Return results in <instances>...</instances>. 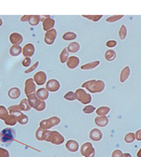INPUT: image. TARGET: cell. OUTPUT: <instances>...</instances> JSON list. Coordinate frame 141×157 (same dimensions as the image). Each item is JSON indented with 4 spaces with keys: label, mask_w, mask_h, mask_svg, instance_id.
<instances>
[{
    "label": "cell",
    "mask_w": 141,
    "mask_h": 157,
    "mask_svg": "<svg viewBox=\"0 0 141 157\" xmlns=\"http://www.w3.org/2000/svg\"><path fill=\"white\" fill-rule=\"evenodd\" d=\"M106 84L101 80H90L82 83V88L93 93H98L105 90Z\"/></svg>",
    "instance_id": "obj_1"
},
{
    "label": "cell",
    "mask_w": 141,
    "mask_h": 157,
    "mask_svg": "<svg viewBox=\"0 0 141 157\" xmlns=\"http://www.w3.org/2000/svg\"><path fill=\"white\" fill-rule=\"evenodd\" d=\"M76 98L77 100H79L81 103L84 104V105H88L92 102V96L90 93H88L83 88H79L77 89L76 92Z\"/></svg>",
    "instance_id": "obj_2"
},
{
    "label": "cell",
    "mask_w": 141,
    "mask_h": 157,
    "mask_svg": "<svg viewBox=\"0 0 141 157\" xmlns=\"http://www.w3.org/2000/svg\"><path fill=\"white\" fill-rule=\"evenodd\" d=\"M47 141H50L52 144H56V145H60L62 143H64L65 138L63 137L59 132L56 131H52V132H49L48 136L46 138Z\"/></svg>",
    "instance_id": "obj_3"
},
{
    "label": "cell",
    "mask_w": 141,
    "mask_h": 157,
    "mask_svg": "<svg viewBox=\"0 0 141 157\" xmlns=\"http://www.w3.org/2000/svg\"><path fill=\"white\" fill-rule=\"evenodd\" d=\"M81 153L84 157H95V148H93V146L90 142H85L81 146Z\"/></svg>",
    "instance_id": "obj_4"
},
{
    "label": "cell",
    "mask_w": 141,
    "mask_h": 157,
    "mask_svg": "<svg viewBox=\"0 0 141 157\" xmlns=\"http://www.w3.org/2000/svg\"><path fill=\"white\" fill-rule=\"evenodd\" d=\"M14 138H15V131L12 128H6L0 134V138H1L3 142L13 141Z\"/></svg>",
    "instance_id": "obj_5"
},
{
    "label": "cell",
    "mask_w": 141,
    "mask_h": 157,
    "mask_svg": "<svg viewBox=\"0 0 141 157\" xmlns=\"http://www.w3.org/2000/svg\"><path fill=\"white\" fill-rule=\"evenodd\" d=\"M35 91H36V82L34 81V78H27V80L25 81V95L28 96L30 95H32V93H35Z\"/></svg>",
    "instance_id": "obj_6"
},
{
    "label": "cell",
    "mask_w": 141,
    "mask_h": 157,
    "mask_svg": "<svg viewBox=\"0 0 141 157\" xmlns=\"http://www.w3.org/2000/svg\"><path fill=\"white\" fill-rule=\"evenodd\" d=\"M56 37H57V31H56V29L49 30V31H47L46 34H45L44 41H45L46 44L51 45V44L54 43V41H55Z\"/></svg>",
    "instance_id": "obj_7"
},
{
    "label": "cell",
    "mask_w": 141,
    "mask_h": 157,
    "mask_svg": "<svg viewBox=\"0 0 141 157\" xmlns=\"http://www.w3.org/2000/svg\"><path fill=\"white\" fill-rule=\"evenodd\" d=\"M60 87V82L55 78H51V80H49L46 82V89L49 92H57L59 91Z\"/></svg>",
    "instance_id": "obj_8"
},
{
    "label": "cell",
    "mask_w": 141,
    "mask_h": 157,
    "mask_svg": "<svg viewBox=\"0 0 141 157\" xmlns=\"http://www.w3.org/2000/svg\"><path fill=\"white\" fill-rule=\"evenodd\" d=\"M34 81L37 85H43L47 81V74L44 71H38L34 76Z\"/></svg>",
    "instance_id": "obj_9"
},
{
    "label": "cell",
    "mask_w": 141,
    "mask_h": 157,
    "mask_svg": "<svg viewBox=\"0 0 141 157\" xmlns=\"http://www.w3.org/2000/svg\"><path fill=\"white\" fill-rule=\"evenodd\" d=\"M35 52H36L35 46L32 43H28L22 48V54L25 57L30 58L31 56H33L35 54Z\"/></svg>",
    "instance_id": "obj_10"
},
{
    "label": "cell",
    "mask_w": 141,
    "mask_h": 157,
    "mask_svg": "<svg viewBox=\"0 0 141 157\" xmlns=\"http://www.w3.org/2000/svg\"><path fill=\"white\" fill-rule=\"evenodd\" d=\"M42 25H43V29L46 31H49V30H51L53 29V26L55 25V21H54L52 18H51L50 16H45V18L43 19L42 21Z\"/></svg>",
    "instance_id": "obj_11"
},
{
    "label": "cell",
    "mask_w": 141,
    "mask_h": 157,
    "mask_svg": "<svg viewBox=\"0 0 141 157\" xmlns=\"http://www.w3.org/2000/svg\"><path fill=\"white\" fill-rule=\"evenodd\" d=\"M79 64H80V58L77 56H70L66 61L67 67L70 69H75L76 67H78Z\"/></svg>",
    "instance_id": "obj_12"
},
{
    "label": "cell",
    "mask_w": 141,
    "mask_h": 157,
    "mask_svg": "<svg viewBox=\"0 0 141 157\" xmlns=\"http://www.w3.org/2000/svg\"><path fill=\"white\" fill-rule=\"evenodd\" d=\"M10 41L13 45H20L23 41V37L21 34L19 33H12L10 36Z\"/></svg>",
    "instance_id": "obj_13"
},
{
    "label": "cell",
    "mask_w": 141,
    "mask_h": 157,
    "mask_svg": "<svg viewBox=\"0 0 141 157\" xmlns=\"http://www.w3.org/2000/svg\"><path fill=\"white\" fill-rule=\"evenodd\" d=\"M90 138L93 141H100L103 138V133L99 129H93L90 132Z\"/></svg>",
    "instance_id": "obj_14"
},
{
    "label": "cell",
    "mask_w": 141,
    "mask_h": 157,
    "mask_svg": "<svg viewBox=\"0 0 141 157\" xmlns=\"http://www.w3.org/2000/svg\"><path fill=\"white\" fill-rule=\"evenodd\" d=\"M108 118L107 116H97L95 119V123L99 127H105L108 124Z\"/></svg>",
    "instance_id": "obj_15"
},
{
    "label": "cell",
    "mask_w": 141,
    "mask_h": 157,
    "mask_svg": "<svg viewBox=\"0 0 141 157\" xmlns=\"http://www.w3.org/2000/svg\"><path fill=\"white\" fill-rule=\"evenodd\" d=\"M66 147L69 152L76 153L78 150H79V143H78L76 140L69 139L66 144Z\"/></svg>",
    "instance_id": "obj_16"
},
{
    "label": "cell",
    "mask_w": 141,
    "mask_h": 157,
    "mask_svg": "<svg viewBox=\"0 0 141 157\" xmlns=\"http://www.w3.org/2000/svg\"><path fill=\"white\" fill-rule=\"evenodd\" d=\"M37 96L40 100L45 101L46 99L49 98V91L47 90L46 88H40L37 91Z\"/></svg>",
    "instance_id": "obj_17"
},
{
    "label": "cell",
    "mask_w": 141,
    "mask_h": 157,
    "mask_svg": "<svg viewBox=\"0 0 141 157\" xmlns=\"http://www.w3.org/2000/svg\"><path fill=\"white\" fill-rule=\"evenodd\" d=\"M130 73H131V69L129 67H125L122 68V72H121V75H120V81L122 83H123L124 81H126L128 80V78L130 76Z\"/></svg>",
    "instance_id": "obj_18"
},
{
    "label": "cell",
    "mask_w": 141,
    "mask_h": 157,
    "mask_svg": "<svg viewBox=\"0 0 141 157\" xmlns=\"http://www.w3.org/2000/svg\"><path fill=\"white\" fill-rule=\"evenodd\" d=\"M7 96L11 99H17L21 96V90L17 87H12L7 92Z\"/></svg>",
    "instance_id": "obj_19"
},
{
    "label": "cell",
    "mask_w": 141,
    "mask_h": 157,
    "mask_svg": "<svg viewBox=\"0 0 141 157\" xmlns=\"http://www.w3.org/2000/svg\"><path fill=\"white\" fill-rule=\"evenodd\" d=\"M22 52V48L20 45H13L10 49V54L13 57L19 56Z\"/></svg>",
    "instance_id": "obj_20"
},
{
    "label": "cell",
    "mask_w": 141,
    "mask_h": 157,
    "mask_svg": "<svg viewBox=\"0 0 141 157\" xmlns=\"http://www.w3.org/2000/svg\"><path fill=\"white\" fill-rule=\"evenodd\" d=\"M67 51H68V52H71V53H76V52H78L80 51V49H81V45H80V43L79 42H76V41H73V42H71L70 43L68 46H67Z\"/></svg>",
    "instance_id": "obj_21"
},
{
    "label": "cell",
    "mask_w": 141,
    "mask_h": 157,
    "mask_svg": "<svg viewBox=\"0 0 141 157\" xmlns=\"http://www.w3.org/2000/svg\"><path fill=\"white\" fill-rule=\"evenodd\" d=\"M99 65H100V61L95 60V61H93V62L87 63V64H85V65L81 66V68L82 70H90V69H93V68L97 67Z\"/></svg>",
    "instance_id": "obj_22"
},
{
    "label": "cell",
    "mask_w": 141,
    "mask_h": 157,
    "mask_svg": "<svg viewBox=\"0 0 141 157\" xmlns=\"http://www.w3.org/2000/svg\"><path fill=\"white\" fill-rule=\"evenodd\" d=\"M49 134V132H47L46 129H43V128H38L37 133H36V136H37V138L38 140H44L46 139L47 136H48Z\"/></svg>",
    "instance_id": "obj_23"
},
{
    "label": "cell",
    "mask_w": 141,
    "mask_h": 157,
    "mask_svg": "<svg viewBox=\"0 0 141 157\" xmlns=\"http://www.w3.org/2000/svg\"><path fill=\"white\" fill-rule=\"evenodd\" d=\"M116 56H117V53H116V52L113 51V50H107V51L105 52V58H106V60L108 61V62L114 61V59L116 58Z\"/></svg>",
    "instance_id": "obj_24"
},
{
    "label": "cell",
    "mask_w": 141,
    "mask_h": 157,
    "mask_svg": "<svg viewBox=\"0 0 141 157\" xmlns=\"http://www.w3.org/2000/svg\"><path fill=\"white\" fill-rule=\"evenodd\" d=\"M109 111H110V108L107 106H102L96 109V113L98 116H106Z\"/></svg>",
    "instance_id": "obj_25"
},
{
    "label": "cell",
    "mask_w": 141,
    "mask_h": 157,
    "mask_svg": "<svg viewBox=\"0 0 141 157\" xmlns=\"http://www.w3.org/2000/svg\"><path fill=\"white\" fill-rule=\"evenodd\" d=\"M52 126H54V124L51 121V119H46V120H43L42 122H40V127L43 128V129H49V128H51Z\"/></svg>",
    "instance_id": "obj_26"
},
{
    "label": "cell",
    "mask_w": 141,
    "mask_h": 157,
    "mask_svg": "<svg viewBox=\"0 0 141 157\" xmlns=\"http://www.w3.org/2000/svg\"><path fill=\"white\" fill-rule=\"evenodd\" d=\"M40 21H41V17L40 16H38V15H31L28 22L32 26H36V25H38V23H40Z\"/></svg>",
    "instance_id": "obj_27"
},
{
    "label": "cell",
    "mask_w": 141,
    "mask_h": 157,
    "mask_svg": "<svg viewBox=\"0 0 141 157\" xmlns=\"http://www.w3.org/2000/svg\"><path fill=\"white\" fill-rule=\"evenodd\" d=\"M68 55H69V52H68V51H67L66 48L64 49V50L61 52V53H60V62L62 63V64H64V63H66L67 59L69 58Z\"/></svg>",
    "instance_id": "obj_28"
},
{
    "label": "cell",
    "mask_w": 141,
    "mask_h": 157,
    "mask_svg": "<svg viewBox=\"0 0 141 157\" xmlns=\"http://www.w3.org/2000/svg\"><path fill=\"white\" fill-rule=\"evenodd\" d=\"M77 38V35H76V33H74V32H71V31H69V32H66V33H65L64 35H63V39L64 40H74V39H76Z\"/></svg>",
    "instance_id": "obj_29"
},
{
    "label": "cell",
    "mask_w": 141,
    "mask_h": 157,
    "mask_svg": "<svg viewBox=\"0 0 141 157\" xmlns=\"http://www.w3.org/2000/svg\"><path fill=\"white\" fill-rule=\"evenodd\" d=\"M16 123H17V117L15 115H9L5 120V123L7 125H11V126H13Z\"/></svg>",
    "instance_id": "obj_30"
},
{
    "label": "cell",
    "mask_w": 141,
    "mask_h": 157,
    "mask_svg": "<svg viewBox=\"0 0 141 157\" xmlns=\"http://www.w3.org/2000/svg\"><path fill=\"white\" fill-rule=\"evenodd\" d=\"M19 106H20L22 111H28L29 109L31 108V106H30V104H29V102H28L27 99H22L21 101V103H20Z\"/></svg>",
    "instance_id": "obj_31"
},
{
    "label": "cell",
    "mask_w": 141,
    "mask_h": 157,
    "mask_svg": "<svg viewBox=\"0 0 141 157\" xmlns=\"http://www.w3.org/2000/svg\"><path fill=\"white\" fill-rule=\"evenodd\" d=\"M34 108L37 109V111H43L44 109L46 108V103H45V101H42V100L38 99V101L37 102V104L35 105Z\"/></svg>",
    "instance_id": "obj_32"
},
{
    "label": "cell",
    "mask_w": 141,
    "mask_h": 157,
    "mask_svg": "<svg viewBox=\"0 0 141 157\" xmlns=\"http://www.w3.org/2000/svg\"><path fill=\"white\" fill-rule=\"evenodd\" d=\"M29 104L31 106V108H34L35 105L37 104V102L38 101V98L37 96V95H35V93H32V95L28 96V98H27Z\"/></svg>",
    "instance_id": "obj_33"
},
{
    "label": "cell",
    "mask_w": 141,
    "mask_h": 157,
    "mask_svg": "<svg viewBox=\"0 0 141 157\" xmlns=\"http://www.w3.org/2000/svg\"><path fill=\"white\" fill-rule=\"evenodd\" d=\"M136 139V135L134 133H128V134L124 137V140L126 143H133Z\"/></svg>",
    "instance_id": "obj_34"
},
{
    "label": "cell",
    "mask_w": 141,
    "mask_h": 157,
    "mask_svg": "<svg viewBox=\"0 0 141 157\" xmlns=\"http://www.w3.org/2000/svg\"><path fill=\"white\" fill-rule=\"evenodd\" d=\"M17 122H19V123H21V124H26L28 123V117L25 114L21 113L17 117Z\"/></svg>",
    "instance_id": "obj_35"
},
{
    "label": "cell",
    "mask_w": 141,
    "mask_h": 157,
    "mask_svg": "<svg viewBox=\"0 0 141 157\" xmlns=\"http://www.w3.org/2000/svg\"><path fill=\"white\" fill-rule=\"evenodd\" d=\"M7 116H9V113H7V108L4 106H0V119L5 121Z\"/></svg>",
    "instance_id": "obj_36"
},
{
    "label": "cell",
    "mask_w": 141,
    "mask_h": 157,
    "mask_svg": "<svg viewBox=\"0 0 141 157\" xmlns=\"http://www.w3.org/2000/svg\"><path fill=\"white\" fill-rule=\"evenodd\" d=\"M126 36H127V28L125 25H122L120 28V31H119V37L121 39L123 40V39L126 37Z\"/></svg>",
    "instance_id": "obj_37"
},
{
    "label": "cell",
    "mask_w": 141,
    "mask_h": 157,
    "mask_svg": "<svg viewBox=\"0 0 141 157\" xmlns=\"http://www.w3.org/2000/svg\"><path fill=\"white\" fill-rule=\"evenodd\" d=\"M64 98L68 100V101H74V100H77L76 98V93L72 91H69L67 92L66 95L64 96Z\"/></svg>",
    "instance_id": "obj_38"
},
{
    "label": "cell",
    "mask_w": 141,
    "mask_h": 157,
    "mask_svg": "<svg viewBox=\"0 0 141 157\" xmlns=\"http://www.w3.org/2000/svg\"><path fill=\"white\" fill-rule=\"evenodd\" d=\"M21 108L19 105H13V106H10L9 108V111L10 113H12V115H14V113H20L21 114Z\"/></svg>",
    "instance_id": "obj_39"
},
{
    "label": "cell",
    "mask_w": 141,
    "mask_h": 157,
    "mask_svg": "<svg viewBox=\"0 0 141 157\" xmlns=\"http://www.w3.org/2000/svg\"><path fill=\"white\" fill-rule=\"evenodd\" d=\"M95 111H96V108L95 106H92V105H87V106H85L83 108V112L86 113V114H91L93 113Z\"/></svg>",
    "instance_id": "obj_40"
},
{
    "label": "cell",
    "mask_w": 141,
    "mask_h": 157,
    "mask_svg": "<svg viewBox=\"0 0 141 157\" xmlns=\"http://www.w3.org/2000/svg\"><path fill=\"white\" fill-rule=\"evenodd\" d=\"M82 17L89 19L91 21H93V22H98L102 18V15H82Z\"/></svg>",
    "instance_id": "obj_41"
},
{
    "label": "cell",
    "mask_w": 141,
    "mask_h": 157,
    "mask_svg": "<svg viewBox=\"0 0 141 157\" xmlns=\"http://www.w3.org/2000/svg\"><path fill=\"white\" fill-rule=\"evenodd\" d=\"M122 15H113V16H110V17H108L106 21L107 22H115L117 21H120L121 19H122Z\"/></svg>",
    "instance_id": "obj_42"
},
{
    "label": "cell",
    "mask_w": 141,
    "mask_h": 157,
    "mask_svg": "<svg viewBox=\"0 0 141 157\" xmlns=\"http://www.w3.org/2000/svg\"><path fill=\"white\" fill-rule=\"evenodd\" d=\"M38 64H40V63H38V62H36V63H35V64H34L32 67H30V68H28V69H26V70H25V74H28V73H30V72L34 71V70H35V69L37 67Z\"/></svg>",
    "instance_id": "obj_43"
},
{
    "label": "cell",
    "mask_w": 141,
    "mask_h": 157,
    "mask_svg": "<svg viewBox=\"0 0 141 157\" xmlns=\"http://www.w3.org/2000/svg\"><path fill=\"white\" fill-rule=\"evenodd\" d=\"M30 64H31V59L28 57H25V59L22 61V65L25 67H28L30 66Z\"/></svg>",
    "instance_id": "obj_44"
},
{
    "label": "cell",
    "mask_w": 141,
    "mask_h": 157,
    "mask_svg": "<svg viewBox=\"0 0 141 157\" xmlns=\"http://www.w3.org/2000/svg\"><path fill=\"white\" fill-rule=\"evenodd\" d=\"M0 157H10V153L6 149L0 148Z\"/></svg>",
    "instance_id": "obj_45"
},
{
    "label": "cell",
    "mask_w": 141,
    "mask_h": 157,
    "mask_svg": "<svg viewBox=\"0 0 141 157\" xmlns=\"http://www.w3.org/2000/svg\"><path fill=\"white\" fill-rule=\"evenodd\" d=\"M106 46L107 47V48H113V47L117 46V41L116 40H108L106 43Z\"/></svg>",
    "instance_id": "obj_46"
},
{
    "label": "cell",
    "mask_w": 141,
    "mask_h": 157,
    "mask_svg": "<svg viewBox=\"0 0 141 157\" xmlns=\"http://www.w3.org/2000/svg\"><path fill=\"white\" fill-rule=\"evenodd\" d=\"M122 156H123V153L120 150H115L112 153V157H122Z\"/></svg>",
    "instance_id": "obj_47"
},
{
    "label": "cell",
    "mask_w": 141,
    "mask_h": 157,
    "mask_svg": "<svg viewBox=\"0 0 141 157\" xmlns=\"http://www.w3.org/2000/svg\"><path fill=\"white\" fill-rule=\"evenodd\" d=\"M135 135H136V139H137L138 141H141V129L137 130Z\"/></svg>",
    "instance_id": "obj_48"
},
{
    "label": "cell",
    "mask_w": 141,
    "mask_h": 157,
    "mask_svg": "<svg viewBox=\"0 0 141 157\" xmlns=\"http://www.w3.org/2000/svg\"><path fill=\"white\" fill-rule=\"evenodd\" d=\"M31 15H25V16H22L21 18V22H29Z\"/></svg>",
    "instance_id": "obj_49"
},
{
    "label": "cell",
    "mask_w": 141,
    "mask_h": 157,
    "mask_svg": "<svg viewBox=\"0 0 141 157\" xmlns=\"http://www.w3.org/2000/svg\"><path fill=\"white\" fill-rule=\"evenodd\" d=\"M122 157H132V155L130 153H123V156Z\"/></svg>",
    "instance_id": "obj_50"
},
{
    "label": "cell",
    "mask_w": 141,
    "mask_h": 157,
    "mask_svg": "<svg viewBox=\"0 0 141 157\" xmlns=\"http://www.w3.org/2000/svg\"><path fill=\"white\" fill-rule=\"evenodd\" d=\"M137 157H141V148H140V150L138 151V153H137Z\"/></svg>",
    "instance_id": "obj_51"
},
{
    "label": "cell",
    "mask_w": 141,
    "mask_h": 157,
    "mask_svg": "<svg viewBox=\"0 0 141 157\" xmlns=\"http://www.w3.org/2000/svg\"><path fill=\"white\" fill-rule=\"evenodd\" d=\"M2 23H3V22H2V20H1V19H0V26L2 25Z\"/></svg>",
    "instance_id": "obj_52"
}]
</instances>
